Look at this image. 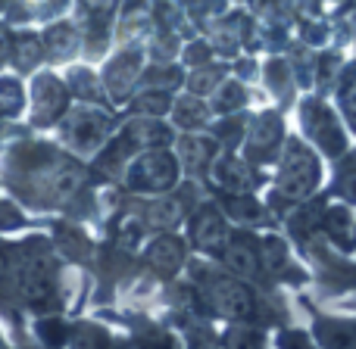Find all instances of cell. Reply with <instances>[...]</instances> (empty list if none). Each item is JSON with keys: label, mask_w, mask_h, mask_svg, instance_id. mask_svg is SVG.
<instances>
[{"label": "cell", "mask_w": 356, "mask_h": 349, "mask_svg": "<svg viewBox=\"0 0 356 349\" xmlns=\"http://www.w3.org/2000/svg\"><path fill=\"white\" fill-rule=\"evenodd\" d=\"M316 184H319V166H316L313 153L303 150L297 141H291L282 169V190L288 196H307Z\"/></svg>", "instance_id": "cell-1"}, {"label": "cell", "mask_w": 356, "mask_h": 349, "mask_svg": "<svg viewBox=\"0 0 356 349\" xmlns=\"http://www.w3.org/2000/svg\"><path fill=\"white\" fill-rule=\"evenodd\" d=\"M209 303H213L216 312L228 315V318H250L253 315V293L244 287V284L232 281V278H219V281L209 284L207 290Z\"/></svg>", "instance_id": "cell-2"}, {"label": "cell", "mask_w": 356, "mask_h": 349, "mask_svg": "<svg viewBox=\"0 0 356 349\" xmlns=\"http://www.w3.org/2000/svg\"><path fill=\"white\" fill-rule=\"evenodd\" d=\"M131 187L141 190H163L175 181V160L169 153H147L135 162L129 175Z\"/></svg>", "instance_id": "cell-3"}, {"label": "cell", "mask_w": 356, "mask_h": 349, "mask_svg": "<svg viewBox=\"0 0 356 349\" xmlns=\"http://www.w3.org/2000/svg\"><path fill=\"white\" fill-rule=\"evenodd\" d=\"M303 122H307L309 135H313V141L319 144V147H325L328 153H341L344 141H341V131H338V125H334V116L325 110V106L307 103V110H303Z\"/></svg>", "instance_id": "cell-4"}, {"label": "cell", "mask_w": 356, "mask_h": 349, "mask_svg": "<svg viewBox=\"0 0 356 349\" xmlns=\"http://www.w3.org/2000/svg\"><path fill=\"white\" fill-rule=\"evenodd\" d=\"M191 237L200 250H216L225 237V228H222V219L213 212V209H200V215L194 219V228H191Z\"/></svg>", "instance_id": "cell-5"}, {"label": "cell", "mask_w": 356, "mask_h": 349, "mask_svg": "<svg viewBox=\"0 0 356 349\" xmlns=\"http://www.w3.org/2000/svg\"><path fill=\"white\" fill-rule=\"evenodd\" d=\"M181 259H184V253H181V244H178L175 237L156 240V244L147 250V262L154 265L156 271H163V275H172L178 265H181Z\"/></svg>", "instance_id": "cell-6"}, {"label": "cell", "mask_w": 356, "mask_h": 349, "mask_svg": "<svg viewBox=\"0 0 356 349\" xmlns=\"http://www.w3.org/2000/svg\"><path fill=\"white\" fill-rule=\"evenodd\" d=\"M106 78H110V91L116 94V97H125V94L131 91V85H135V78H138V56L135 53L119 56V60L110 66Z\"/></svg>", "instance_id": "cell-7"}, {"label": "cell", "mask_w": 356, "mask_h": 349, "mask_svg": "<svg viewBox=\"0 0 356 349\" xmlns=\"http://www.w3.org/2000/svg\"><path fill=\"white\" fill-rule=\"evenodd\" d=\"M35 97H38V106H41V110L35 112L38 119H41V122H47V119H54L56 112L63 110V87L56 85L54 78H41L38 81V87H35Z\"/></svg>", "instance_id": "cell-8"}, {"label": "cell", "mask_w": 356, "mask_h": 349, "mask_svg": "<svg viewBox=\"0 0 356 349\" xmlns=\"http://www.w3.org/2000/svg\"><path fill=\"white\" fill-rule=\"evenodd\" d=\"M225 262L238 275H257V269H259V256H257V250H250L247 240H232V246L225 250Z\"/></svg>", "instance_id": "cell-9"}, {"label": "cell", "mask_w": 356, "mask_h": 349, "mask_svg": "<svg viewBox=\"0 0 356 349\" xmlns=\"http://www.w3.org/2000/svg\"><path fill=\"white\" fill-rule=\"evenodd\" d=\"M216 181L228 190H247L253 184V178L238 160H222L219 166H216Z\"/></svg>", "instance_id": "cell-10"}, {"label": "cell", "mask_w": 356, "mask_h": 349, "mask_svg": "<svg viewBox=\"0 0 356 349\" xmlns=\"http://www.w3.org/2000/svg\"><path fill=\"white\" fill-rule=\"evenodd\" d=\"M322 343L328 349H356V331L350 325H334V321H325L319 327Z\"/></svg>", "instance_id": "cell-11"}, {"label": "cell", "mask_w": 356, "mask_h": 349, "mask_svg": "<svg viewBox=\"0 0 356 349\" xmlns=\"http://www.w3.org/2000/svg\"><path fill=\"white\" fill-rule=\"evenodd\" d=\"M278 141V119L275 116H266V119H259V125H257V131H253V141H250V147L253 150H269L272 144Z\"/></svg>", "instance_id": "cell-12"}, {"label": "cell", "mask_w": 356, "mask_h": 349, "mask_svg": "<svg viewBox=\"0 0 356 349\" xmlns=\"http://www.w3.org/2000/svg\"><path fill=\"white\" fill-rule=\"evenodd\" d=\"M178 215H181V206L175 200H163V203H154L147 209V221L150 225H175Z\"/></svg>", "instance_id": "cell-13"}, {"label": "cell", "mask_w": 356, "mask_h": 349, "mask_svg": "<svg viewBox=\"0 0 356 349\" xmlns=\"http://www.w3.org/2000/svg\"><path fill=\"white\" fill-rule=\"evenodd\" d=\"M129 137L135 144H163L166 141V128H160V125H154V122H135L129 128Z\"/></svg>", "instance_id": "cell-14"}, {"label": "cell", "mask_w": 356, "mask_h": 349, "mask_svg": "<svg viewBox=\"0 0 356 349\" xmlns=\"http://www.w3.org/2000/svg\"><path fill=\"white\" fill-rule=\"evenodd\" d=\"M184 150V162H188L191 169H200L203 162H209V156H213V150H209L207 141H197V137H188V141L181 144Z\"/></svg>", "instance_id": "cell-15"}, {"label": "cell", "mask_w": 356, "mask_h": 349, "mask_svg": "<svg viewBox=\"0 0 356 349\" xmlns=\"http://www.w3.org/2000/svg\"><path fill=\"white\" fill-rule=\"evenodd\" d=\"M259 259H263V265H266V269H272V271L282 269V265H284V246H282V240H266L263 250H259Z\"/></svg>", "instance_id": "cell-16"}, {"label": "cell", "mask_w": 356, "mask_h": 349, "mask_svg": "<svg viewBox=\"0 0 356 349\" xmlns=\"http://www.w3.org/2000/svg\"><path fill=\"white\" fill-rule=\"evenodd\" d=\"M97 343H104V334L91 325H81L79 331L72 334V349H94Z\"/></svg>", "instance_id": "cell-17"}, {"label": "cell", "mask_w": 356, "mask_h": 349, "mask_svg": "<svg viewBox=\"0 0 356 349\" xmlns=\"http://www.w3.org/2000/svg\"><path fill=\"white\" fill-rule=\"evenodd\" d=\"M344 110H347V116H350V122L356 128V69L350 72V78H347V85H344Z\"/></svg>", "instance_id": "cell-18"}, {"label": "cell", "mask_w": 356, "mask_h": 349, "mask_svg": "<svg viewBox=\"0 0 356 349\" xmlns=\"http://www.w3.org/2000/svg\"><path fill=\"white\" fill-rule=\"evenodd\" d=\"M203 116H207V110H203V106H197V103H181V110H178V119H181V122H188V125H200Z\"/></svg>", "instance_id": "cell-19"}, {"label": "cell", "mask_w": 356, "mask_h": 349, "mask_svg": "<svg viewBox=\"0 0 356 349\" xmlns=\"http://www.w3.org/2000/svg\"><path fill=\"white\" fill-rule=\"evenodd\" d=\"M341 194H344L347 200H356V166L353 162L344 169V175H341Z\"/></svg>", "instance_id": "cell-20"}, {"label": "cell", "mask_w": 356, "mask_h": 349, "mask_svg": "<svg viewBox=\"0 0 356 349\" xmlns=\"http://www.w3.org/2000/svg\"><path fill=\"white\" fill-rule=\"evenodd\" d=\"M228 346L232 349H253L257 346V337L250 331H232L228 334Z\"/></svg>", "instance_id": "cell-21"}, {"label": "cell", "mask_w": 356, "mask_h": 349, "mask_svg": "<svg viewBox=\"0 0 356 349\" xmlns=\"http://www.w3.org/2000/svg\"><path fill=\"white\" fill-rule=\"evenodd\" d=\"M232 212L238 215V219H253V215H259V209L244 200V203H232Z\"/></svg>", "instance_id": "cell-22"}, {"label": "cell", "mask_w": 356, "mask_h": 349, "mask_svg": "<svg viewBox=\"0 0 356 349\" xmlns=\"http://www.w3.org/2000/svg\"><path fill=\"white\" fill-rule=\"evenodd\" d=\"M284 349H309V340L303 334H284Z\"/></svg>", "instance_id": "cell-23"}, {"label": "cell", "mask_w": 356, "mask_h": 349, "mask_svg": "<svg viewBox=\"0 0 356 349\" xmlns=\"http://www.w3.org/2000/svg\"><path fill=\"white\" fill-rule=\"evenodd\" d=\"M166 97H144L141 100V110H150V112H163L166 110Z\"/></svg>", "instance_id": "cell-24"}, {"label": "cell", "mask_w": 356, "mask_h": 349, "mask_svg": "<svg viewBox=\"0 0 356 349\" xmlns=\"http://www.w3.org/2000/svg\"><path fill=\"white\" fill-rule=\"evenodd\" d=\"M3 271H6V256H3V250H0V278H3Z\"/></svg>", "instance_id": "cell-25"}]
</instances>
